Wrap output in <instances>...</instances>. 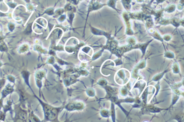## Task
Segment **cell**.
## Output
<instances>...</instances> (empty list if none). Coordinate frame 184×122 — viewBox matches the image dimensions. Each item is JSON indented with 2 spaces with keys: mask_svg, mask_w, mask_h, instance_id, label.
I'll use <instances>...</instances> for the list:
<instances>
[{
  "mask_svg": "<svg viewBox=\"0 0 184 122\" xmlns=\"http://www.w3.org/2000/svg\"><path fill=\"white\" fill-rule=\"evenodd\" d=\"M14 109V112L15 113V116L13 118L14 121L17 120H21L22 121H26L27 117V111L23 109L20 106H16Z\"/></svg>",
  "mask_w": 184,
  "mask_h": 122,
  "instance_id": "obj_1",
  "label": "cell"
},
{
  "mask_svg": "<svg viewBox=\"0 0 184 122\" xmlns=\"http://www.w3.org/2000/svg\"><path fill=\"white\" fill-rule=\"evenodd\" d=\"M14 86H15L14 84L13 85H12L9 83L7 84L6 86H5V87L2 91L1 98L4 99L8 95L12 94L15 91Z\"/></svg>",
  "mask_w": 184,
  "mask_h": 122,
  "instance_id": "obj_2",
  "label": "cell"
},
{
  "mask_svg": "<svg viewBox=\"0 0 184 122\" xmlns=\"http://www.w3.org/2000/svg\"><path fill=\"white\" fill-rule=\"evenodd\" d=\"M12 102L11 100L8 101L7 104L3 105V111L6 114L8 111H9L12 113L13 110L12 108Z\"/></svg>",
  "mask_w": 184,
  "mask_h": 122,
  "instance_id": "obj_3",
  "label": "cell"
},
{
  "mask_svg": "<svg viewBox=\"0 0 184 122\" xmlns=\"http://www.w3.org/2000/svg\"><path fill=\"white\" fill-rule=\"evenodd\" d=\"M6 114L2 110L0 111V121H5V120Z\"/></svg>",
  "mask_w": 184,
  "mask_h": 122,
  "instance_id": "obj_4",
  "label": "cell"
},
{
  "mask_svg": "<svg viewBox=\"0 0 184 122\" xmlns=\"http://www.w3.org/2000/svg\"><path fill=\"white\" fill-rule=\"evenodd\" d=\"M6 82V81L5 79L3 78L0 79V91L2 90V88L5 85Z\"/></svg>",
  "mask_w": 184,
  "mask_h": 122,
  "instance_id": "obj_5",
  "label": "cell"
},
{
  "mask_svg": "<svg viewBox=\"0 0 184 122\" xmlns=\"http://www.w3.org/2000/svg\"><path fill=\"white\" fill-rule=\"evenodd\" d=\"M7 79L9 81L11 82V83H12L14 84H15V77H14V76L12 75H8L7 77Z\"/></svg>",
  "mask_w": 184,
  "mask_h": 122,
  "instance_id": "obj_6",
  "label": "cell"
},
{
  "mask_svg": "<svg viewBox=\"0 0 184 122\" xmlns=\"http://www.w3.org/2000/svg\"><path fill=\"white\" fill-rule=\"evenodd\" d=\"M3 98H0V111L3 108V101H4Z\"/></svg>",
  "mask_w": 184,
  "mask_h": 122,
  "instance_id": "obj_7",
  "label": "cell"
}]
</instances>
